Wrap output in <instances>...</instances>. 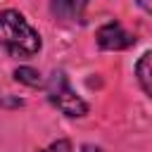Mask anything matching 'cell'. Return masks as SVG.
Instances as JSON below:
<instances>
[{
    "label": "cell",
    "instance_id": "cell-7",
    "mask_svg": "<svg viewBox=\"0 0 152 152\" xmlns=\"http://www.w3.org/2000/svg\"><path fill=\"white\" fill-rule=\"evenodd\" d=\"M43 152H74V147H71L69 140H57V142H52L50 147H45Z\"/></svg>",
    "mask_w": 152,
    "mask_h": 152
},
{
    "label": "cell",
    "instance_id": "cell-6",
    "mask_svg": "<svg viewBox=\"0 0 152 152\" xmlns=\"http://www.w3.org/2000/svg\"><path fill=\"white\" fill-rule=\"evenodd\" d=\"M14 78H17L19 83H26V86H31V88H38V86H43V78H40V74H38L36 69H31V66H19V69L14 71Z\"/></svg>",
    "mask_w": 152,
    "mask_h": 152
},
{
    "label": "cell",
    "instance_id": "cell-3",
    "mask_svg": "<svg viewBox=\"0 0 152 152\" xmlns=\"http://www.w3.org/2000/svg\"><path fill=\"white\" fill-rule=\"evenodd\" d=\"M95 38L102 50H126L135 43V36L128 33L119 21H107L104 26H100Z\"/></svg>",
    "mask_w": 152,
    "mask_h": 152
},
{
    "label": "cell",
    "instance_id": "cell-2",
    "mask_svg": "<svg viewBox=\"0 0 152 152\" xmlns=\"http://www.w3.org/2000/svg\"><path fill=\"white\" fill-rule=\"evenodd\" d=\"M48 100L64 114V116H86L88 104L71 90L64 71H55L48 81Z\"/></svg>",
    "mask_w": 152,
    "mask_h": 152
},
{
    "label": "cell",
    "instance_id": "cell-4",
    "mask_svg": "<svg viewBox=\"0 0 152 152\" xmlns=\"http://www.w3.org/2000/svg\"><path fill=\"white\" fill-rule=\"evenodd\" d=\"M88 0H52V12L62 19H81Z\"/></svg>",
    "mask_w": 152,
    "mask_h": 152
},
{
    "label": "cell",
    "instance_id": "cell-1",
    "mask_svg": "<svg viewBox=\"0 0 152 152\" xmlns=\"http://www.w3.org/2000/svg\"><path fill=\"white\" fill-rule=\"evenodd\" d=\"M0 45L12 57H31L40 50V36L26 21L24 14H19L17 10H2L0 12Z\"/></svg>",
    "mask_w": 152,
    "mask_h": 152
},
{
    "label": "cell",
    "instance_id": "cell-8",
    "mask_svg": "<svg viewBox=\"0 0 152 152\" xmlns=\"http://www.w3.org/2000/svg\"><path fill=\"white\" fill-rule=\"evenodd\" d=\"M138 5H140L145 12H150V14H152V0H138Z\"/></svg>",
    "mask_w": 152,
    "mask_h": 152
},
{
    "label": "cell",
    "instance_id": "cell-9",
    "mask_svg": "<svg viewBox=\"0 0 152 152\" xmlns=\"http://www.w3.org/2000/svg\"><path fill=\"white\" fill-rule=\"evenodd\" d=\"M83 152H102V150L95 147V145H83Z\"/></svg>",
    "mask_w": 152,
    "mask_h": 152
},
{
    "label": "cell",
    "instance_id": "cell-5",
    "mask_svg": "<svg viewBox=\"0 0 152 152\" xmlns=\"http://www.w3.org/2000/svg\"><path fill=\"white\" fill-rule=\"evenodd\" d=\"M135 76H138L142 90L152 97V50L145 52V55L138 59V64H135Z\"/></svg>",
    "mask_w": 152,
    "mask_h": 152
}]
</instances>
